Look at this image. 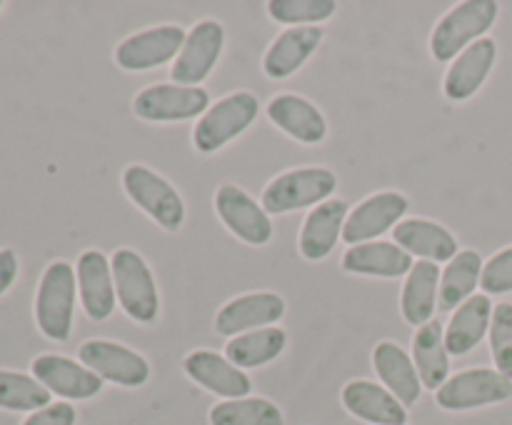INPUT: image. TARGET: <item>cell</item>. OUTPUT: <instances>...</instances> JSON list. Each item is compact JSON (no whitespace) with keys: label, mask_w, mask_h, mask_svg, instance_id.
Masks as SVG:
<instances>
[{"label":"cell","mask_w":512,"mask_h":425,"mask_svg":"<svg viewBox=\"0 0 512 425\" xmlns=\"http://www.w3.org/2000/svg\"><path fill=\"white\" fill-rule=\"evenodd\" d=\"M413 265V255L388 240L350 245L343 253V270L353 275H370V278H400L408 275Z\"/></svg>","instance_id":"484cf974"},{"label":"cell","mask_w":512,"mask_h":425,"mask_svg":"<svg viewBox=\"0 0 512 425\" xmlns=\"http://www.w3.org/2000/svg\"><path fill=\"white\" fill-rule=\"evenodd\" d=\"M350 205L343 198H330L315 205L300 228L298 248L305 260H323L335 250L338 240L343 238L345 220H348Z\"/></svg>","instance_id":"7402d4cb"},{"label":"cell","mask_w":512,"mask_h":425,"mask_svg":"<svg viewBox=\"0 0 512 425\" xmlns=\"http://www.w3.org/2000/svg\"><path fill=\"white\" fill-rule=\"evenodd\" d=\"M488 340L495 370L512 380V303L508 300L495 305Z\"/></svg>","instance_id":"836d02e7"},{"label":"cell","mask_w":512,"mask_h":425,"mask_svg":"<svg viewBox=\"0 0 512 425\" xmlns=\"http://www.w3.org/2000/svg\"><path fill=\"white\" fill-rule=\"evenodd\" d=\"M495 303L490 295L475 293L465 300L458 310H453L448 325H445V345L450 355H468L483 343L493 323Z\"/></svg>","instance_id":"d4e9b609"},{"label":"cell","mask_w":512,"mask_h":425,"mask_svg":"<svg viewBox=\"0 0 512 425\" xmlns=\"http://www.w3.org/2000/svg\"><path fill=\"white\" fill-rule=\"evenodd\" d=\"M75 295H78V275L65 260H55L45 268L35 293V323L40 333L50 340L65 343L73 333Z\"/></svg>","instance_id":"7a4b0ae2"},{"label":"cell","mask_w":512,"mask_h":425,"mask_svg":"<svg viewBox=\"0 0 512 425\" xmlns=\"http://www.w3.org/2000/svg\"><path fill=\"white\" fill-rule=\"evenodd\" d=\"M78 423V410L68 403V400H60V403H50L45 408L35 410L28 418L23 420V425H75Z\"/></svg>","instance_id":"d590c367"},{"label":"cell","mask_w":512,"mask_h":425,"mask_svg":"<svg viewBox=\"0 0 512 425\" xmlns=\"http://www.w3.org/2000/svg\"><path fill=\"white\" fill-rule=\"evenodd\" d=\"M50 390L35 375L0 370V408L13 413H35L50 405Z\"/></svg>","instance_id":"1f68e13d"},{"label":"cell","mask_w":512,"mask_h":425,"mask_svg":"<svg viewBox=\"0 0 512 425\" xmlns=\"http://www.w3.org/2000/svg\"><path fill=\"white\" fill-rule=\"evenodd\" d=\"M183 370L193 383L203 385L205 390L225 400L248 398L253 393L250 375L235 363H230L223 353H215V350L200 348L188 353L183 360Z\"/></svg>","instance_id":"9a60e30c"},{"label":"cell","mask_w":512,"mask_h":425,"mask_svg":"<svg viewBox=\"0 0 512 425\" xmlns=\"http://www.w3.org/2000/svg\"><path fill=\"white\" fill-rule=\"evenodd\" d=\"M500 5L495 0H465L450 8L430 35V53L438 63H453L463 50L485 38L498 23Z\"/></svg>","instance_id":"6da1fadb"},{"label":"cell","mask_w":512,"mask_h":425,"mask_svg":"<svg viewBox=\"0 0 512 425\" xmlns=\"http://www.w3.org/2000/svg\"><path fill=\"white\" fill-rule=\"evenodd\" d=\"M215 213L225 228L248 245H268L273 238V220L263 203L233 183H223L215 190Z\"/></svg>","instance_id":"7c38bea8"},{"label":"cell","mask_w":512,"mask_h":425,"mask_svg":"<svg viewBox=\"0 0 512 425\" xmlns=\"http://www.w3.org/2000/svg\"><path fill=\"white\" fill-rule=\"evenodd\" d=\"M185 30L180 25H155L140 33L128 35L115 48V63L128 73H145L178 58L185 43Z\"/></svg>","instance_id":"8fae6325"},{"label":"cell","mask_w":512,"mask_h":425,"mask_svg":"<svg viewBox=\"0 0 512 425\" xmlns=\"http://www.w3.org/2000/svg\"><path fill=\"white\" fill-rule=\"evenodd\" d=\"M440 273L438 263L430 260H418L405 275L403 290H400V313H403L405 323L413 328L435 320V310H438V288H440Z\"/></svg>","instance_id":"4316f807"},{"label":"cell","mask_w":512,"mask_h":425,"mask_svg":"<svg viewBox=\"0 0 512 425\" xmlns=\"http://www.w3.org/2000/svg\"><path fill=\"white\" fill-rule=\"evenodd\" d=\"M260 113V100L248 90H238L205 110L193 130V145L205 155H213L233 143L255 123Z\"/></svg>","instance_id":"5b68a950"},{"label":"cell","mask_w":512,"mask_h":425,"mask_svg":"<svg viewBox=\"0 0 512 425\" xmlns=\"http://www.w3.org/2000/svg\"><path fill=\"white\" fill-rule=\"evenodd\" d=\"M413 363L418 368L420 383L428 390H440L450 378V353L445 345V325L440 320L415 328L413 335Z\"/></svg>","instance_id":"83f0119b"},{"label":"cell","mask_w":512,"mask_h":425,"mask_svg":"<svg viewBox=\"0 0 512 425\" xmlns=\"http://www.w3.org/2000/svg\"><path fill=\"white\" fill-rule=\"evenodd\" d=\"M225 45V28L218 20H200L185 35V43L170 68V78L178 85L200 88L205 78L218 65Z\"/></svg>","instance_id":"30bf717a"},{"label":"cell","mask_w":512,"mask_h":425,"mask_svg":"<svg viewBox=\"0 0 512 425\" xmlns=\"http://www.w3.org/2000/svg\"><path fill=\"white\" fill-rule=\"evenodd\" d=\"M495 63H498V43H495V38L485 35L483 40L470 45L450 63L443 80V93L455 103L470 100L483 88L488 75L493 73Z\"/></svg>","instance_id":"e0dca14e"},{"label":"cell","mask_w":512,"mask_h":425,"mask_svg":"<svg viewBox=\"0 0 512 425\" xmlns=\"http://www.w3.org/2000/svg\"><path fill=\"white\" fill-rule=\"evenodd\" d=\"M345 410L358 420L373 425H405L408 423V408L390 393L385 385L373 380H350L340 393Z\"/></svg>","instance_id":"d6986e66"},{"label":"cell","mask_w":512,"mask_h":425,"mask_svg":"<svg viewBox=\"0 0 512 425\" xmlns=\"http://www.w3.org/2000/svg\"><path fill=\"white\" fill-rule=\"evenodd\" d=\"M210 425H283V410L268 398L248 395L238 400H223L210 408Z\"/></svg>","instance_id":"4dcf8cb0"},{"label":"cell","mask_w":512,"mask_h":425,"mask_svg":"<svg viewBox=\"0 0 512 425\" xmlns=\"http://www.w3.org/2000/svg\"><path fill=\"white\" fill-rule=\"evenodd\" d=\"M15 278H18V255L15 250L3 248L0 250V295L13 288Z\"/></svg>","instance_id":"8d00e7d4"},{"label":"cell","mask_w":512,"mask_h":425,"mask_svg":"<svg viewBox=\"0 0 512 425\" xmlns=\"http://www.w3.org/2000/svg\"><path fill=\"white\" fill-rule=\"evenodd\" d=\"M393 238L405 253L430 263H450L460 253L458 238L445 225L428 218L400 220L393 228Z\"/></svg>","instance_id":"603a6c76"},{"label":"cell","mask_w":512,"mask_h":425,"mask_svg":"<svg viewBox=\"0 0 512 425\" xmlns=\"http://www.w3.org/2000/svg\"><path fill=\"white\" fill-rule=\"evenodd\" d=\"M480 288H483L485 295L512 293V245L498 250L493 258L485 260Z\"/></svg>","instance_id":"e575fe53"},{"label":"cell","mask_w":512,"mask_h":425,"mask_svg":"<svg viewBox=\"0 0 512 425\" xmlns=\"http://www.w3.org/2000/svg\"><path fill=\"white\" fill-rule=\"evenodd\" d=\"M0 8H3V3H0Z\"/></svg>","instance_id":"74e56055"},{"label":"cell","mask_w":512,"mask_h":425,"mask_svg":"<svg viewBox=\"0 0 512 425\" xmlns=\"http://www.w3.org/2000/svg\"><path fill=\"white\" fill-rule=\"evenodd\" d=\"M512 398V380L495 368H468L450 375L440 390H435V403L448 413L488 408Z\"/></svg>","instance_id":"52a82bcc"},{"label":"cell","mask_w":512,"mask_h":425,"mask_svg":"<svg viewBox=\"0 0 512 425\" xmlns=\"http://www.w3.org/2000/svg\"><path fill=\"white\" fill-rule=\"evenodd\" d=\"M128 198L168 233H178L185 223V203L178 190L148 165L133 163L123 170Z\"/></svg>","instance_id":"8992f818"},{"label":"cell","mask_w":512,"mask_h":425,"mask_svg":"<svg viewBox=\"0 0 512 425\" xmlns=\"http://www.w3.org/2000/svg\"><path fill=\"white\" fill-rule=\"evenodd\" d=\"M325 30L320 25H303V28H288L270 43L263 55V73L273 80H285L298 73L315 50L320 48Z\"/></svg>","instance_id":"44dd1931"},{"label":"cell","mask_w":512,"mask_h":425,"mask_svg":"<svg viewBox=\"0 0 512 425\" xmlns=\"http://www.w3.org/2000/svg\"><path fill=\"white\" fill-rule=\"evenodd\" d=\"M408 198L398 190H380L365 198L363 203L355 205L348 213L343 228V240L348 245L370 243V240H380V235L388 233L390 228L403 220L408 213Z\"/></svg>","instance_id":"4fadbf2b"},{"label":"cell","mask_w":512,"mask_h":425,"mask_svg":"<svg viewBox=\"0 0 512 425\" xmlns=\"http://www.w3.org/2000/svg\"><path fill=\"white\" fill-rule=\"evenodd\" d=\"M30 370L50 393L65 400H90L103 390V380L93 370L65 355H38Z\"/></svg>","instance_id":"2e32d148"},{"label":"cell","mask_w":512,"mask_h":425,"mask_svg":"<svg viewBox=\"0 0 512 425\" xmlns=\"http://www.w3.org/2000/svg\"><path fill=\"white\" fill-rule=\"evenodd\" d=\"M110 268L123 313L135 323H155L160 313V293L153 270L143 255L133 248H120L110 258Z\"/></svg>","instance_id":"3957f363"},{"label":"cell","mask_w":512,"mask_h":425,"mask_svg":"<svg viewBox=\"0 0 512 425\" xmlns=\"http://www.w3.org/2000/svg\"><path fill=\"white\" fill-rule=\"evenodd\" d=\"M208 108V90L178 83L148 85L133 100V113L148 123H178V120L203 118Z\"/></svg>","instance_id":"ba28073f"},{"label":"cell","mask_w":512,"mask_h":425,"mask_svg":"<svg viewBox=\"0 0 512 425\" xmlns=\"http://www.w3.org/2000/svg\"><path fill=\"white\" fill-rule=\"evenodd\" d=\"M335 10H338L335 0H270L268 3L270 18L288 28L318 25L333 18Z\"/></svg>","instance_id":"d6a6232c"},{"label":"cell","mask_w":512,"mask_h":425,"mask_svg":"<svg viewBox=\"0 0 512 425\" xmlns=\"http://www.w3.org/2000/svg\"><path fill=\"white\" fill-rule=\"evenodd\" d=\"M338 190V175L330 168L310 165V168H293L270 180L263 190V208L268 215L295 213L303 208H315L333 198Z\"/></svg>","instance_id":"277c9868"},{"label":"cell","mask_w":512,"mask_h":425,"mask_svg":"<svg viewBox=\"0 0 512 425\" xmlns=\"http://www.w3.org/2000/svg\"><path fill=\"white\" fill-rule=\"evenodd\" d=\"M483 255L473 248H465L445 265L440 273V288H438V308L443 313H453L468 298H473L475 288L480 285V275H483Z\"/></svg>","instance_id":"f1b7e54d"},{"label":"cell","mask_w":512,"mask_h":425,"mask_svg":"<svg viewBox=\"0 0 512 425\" xmlns=\"http://www.w3.org/2000/svg\"><path fill=\"white\" fill-rule=\"evenodd\" d=\"M75 275H78L80 303H83L88 318L98 320V323L108 320L118 305L110 260L100 250H85L80 253Z\"/></svg>","instance_id":"ac0fdd59"},{"label":"cell","mask_w":512,"mask_h":425,"mask_svg":"<svg viewBox=\"0 0 512 425\" xmlns=\"http://www.w3.org/2000/svg\"><path fill=\"white\" fill-rule=\"evenodd\" d=\"M285 315V300L273 290H258L228 300L215 315V330L225 338L270 328Z\"/></svg>","instance_id":"5bb4252c"},{"label":"cell","mask_w":512,"mask_h":425,"mask_svg":"<svg viewBox=\"0 0 512 425\" xmlns=\"http://www.w3.org/2000/svg\"><path fill=\"white\" fill-rule=\"evenodd\" d=\"M373 368L378 378L383 380L385 388L405 405H415L423 393V383H420L418 368L413 363V355L408 350L400 348L393 340H380L373 348Z\"/></svg>","instance_id":"cb8c5ba5"},{"label":"cell","mask_w":512,"mask_h":425,"mask_svg":"<svg viewBox=\"0 0 512 425\" xmlns=\"http://www.w3.org/2000/svg\"><path fill=\"white\" fill-rule=\"evenodd\" d=\"M78 358L100 380L123 385V388H140L150 378V363L145 355L115 340H85L78 348Z\"/></svg>","instance_id":"9c48e42d"},{"label":"cell","mask_w":512,"mask_h":425,"mask_svg":"<svg viewBox=\"0 0 512 425\" xmlns=\"http://www.w3.org/2000/svg\"><path fill=\"white\" fill-rule=\"evenodd\" d=\"M285 345H288V333L278 325H270V328L250 330V333L230 338L225 345V358L238 365L240 370L260 368V365H268L280 358Z\"/></svg>","instance_id":"f546056e"},{"label":"cell","mask_w":512,"mask_h":425,"mask_svg":"<svg viewBox=\"0 0 512 425\" xmlns=\"http://www.w3.org/2000/svg\"><path fill=\"white\" fill-rule=\"evenodd\" d=\"M268 118L275 128H280L283 133H288L290 138H295L298 143L305 145H318L323 143L325 135H328V120H325L323 110L315 103H310L308 98L295 93H283L275 95L268 103Z\"/></svg>","instance_id":"ffe728a7"}]
</instances>
